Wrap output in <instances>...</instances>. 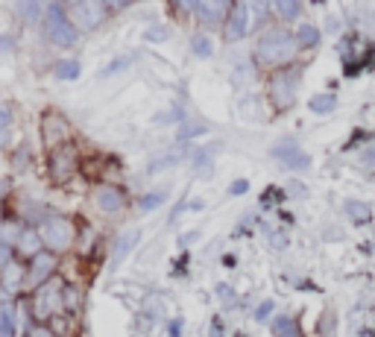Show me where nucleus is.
Masks as SVG:
<instances>
[{
  "label": "nucleus",
  "instance_id": "1",
  "mask_svg": "<svg viewBox=\"0 0 375 337\" xmlns=\"http://www.w3.org/2000/svg\"><path fill=\"white\" fill-rule=\"evenodd\" d=\"M299 56V42H296V33H291L282 24L276 27H264L261 35L255 39V62L267 71H279L293 65Z\"/></svg>",
  "mask_w": 375,
  "mask_h": 337
},
{
  "label": "nucleus",
  "instance_id": "2",
  "mask_svg": "<svg viewBox=\"0 0 375 337\" xmlns=\"http://www.w3.org/2000/svg\"><path fill=\"white\" fill-rule=\"evenodd\" d=\"M42 30H44V39L56 47H73L80 42V30L73 27V21L68 15V6L62 3V0L47 3V12L42 18Z\"/></svg>",
  "mask_w": 375,
  "mask_h": 337
},
{
  "label": "nucleus",
  "instance_id": "3",
  "mask_svg": "<svg viewBox=\"0 0 375 337\" xmlns=\"http://www.w3.org/2000/svg\"><path fill=\"white\" fill-rule=\"evenodd\" d=\"M299 80H302V68H279L270 71L267 77V100L276 111H287L296 103V91H299Z\"/></svg>",
  "mask_w": 375,
  "mask_h": 337
},
{
  "label": "nucleus",
  "instance_id": "4",
  "mask_svg": "<svg viewBox=\"0 0 375 337\" xmlns=\"http://www.w3.org/2000/svg\"><path fill=\"white\" fill-rule=\"evenodd\" d=\"M39 235L44 246L50 249V253H68V249H73V244H77V223H73L71 217L65 215H47L42 223H39Z\"/></svg>",
  "mask_w": 375,
  "mask_h": 337
},
{
  "label": "nucleus",
  "instance_id": "5",
  "mask_svg": "<svg viewBox=\"0 0 375 337\" xmlns=\"http://www.w3.org/2000/svg\"><path fill=\"white\" fill-rule=\"evenodd\" d=\"M62 291H65V284H62L59 279L42 284L39 291H33V322H47L50 317H56L59 311H65V296H62Z\"/></svg>",
  "mask_w": 375,
  "mask_h": 337
},
{
  "label": "nucleus",
  "instance_id": "6",
  "mask_svg": "<svg viewBox=\"0 0 375 337\" xmlns=\"http://www.w3.org/2000/svg\"><path fill=\"white\" fill-rule=\"evenodd\" d=\"M80 167V147L77 144H59L56 149H50L47 156V173H50V182L56 185H65L71 182V176L77 173Z\"/></svg>",
  "mask_w": 375,
  "mask_h": 337
},
{
  "label": "nucleus",
  "instance_id": "7",
  "mask_svg": "<svg viewBox=\"0 0 375 337\" xmlns=\"http://www.w3.org/2000/svg\"><path fill=\"white\" fill-rule=\"evenodd\" d=\"M91 206L97 215H103V217H120L129 206V197L115 182H100L91 191Z\"/></svg>",
  "mask_w": 375,
  "mask_h": 337
},
{
  "label": "nucleus",
  "instance_id": "8",
  "mask_svg": "<svg viewBox=\"0 0 375 337\" xmlns=\"http://www.w3.org/2000/svg\"><path fill=\"white\" fill-rule=\"evenodd\" d=\"M68 15H71L73 27H77L80 33H91L106 21L109 6L103 3V0H80V3L68 6Z\"/></svg>",
  "mask_w": 375,
  "mask_h": 337
},
{
  "label": "nucleus",
  "instance_id": "9",
  "mask_svg": "<svg viewBox=\"0 0 375 337\" xmlns=\"http://www.w3.org/2000/svg\"><path fill=\"white\" fill-rule=\"evenodd\" d=\"M39 129H42V141L47 149H56L59 144H68V138H71V123L65 115H59L56 109L44 111L39 120Z\"/></svg>",
  "mask_w": 375,
  "mask_h": 337
},
{
  "label": "nucleus",
  "instance_id": "10",
  "mask_svg": "<svg viewBox=\"0 0 375 337\" xmlns=\"http://www.w3.org/2000/svg\"><path fill=\"white\" fill-rule=\"evenodd\" d=\"M56 270H59V255L44 249L35 258H30V267H27V291H39L42 284L53 282L56 279Z\"/></svg>",
  "mask_w": 375,
  "mask_h": 337
},
{
  "label": "nucleus",
  "instance_id": "11",
  "mask_svg": "<svg viewBox=\"0 0 375 337\" xmlns=\"http://www.w3.org/2000/svg\"><path fill=\"white\" fill-rule=\"evenodd\" d=\"M270 156L276 158L282 167H287V170H308L311 167V156L296 141H291V138L273 144L270 147Z\"/></svg>",
  "mask_w": 375,
  "mask_h": 337
},
{
  "label": "nucleus",
  "instance_id": "12",
  "mask_svg": "<svg viewBox=\"0 0 375 337\" xmlns=\"http://www.w3.org/2000/svg\"><path fill=\"white\" fill-rule=\"evenodd\" d=\"M232 9H235V0H196L194 15L203 27H223L226 18L232 15Z\"/></svg>",
  "mask_w": 375,
  "mask_h": 337
},
{
  "label": "nucleus",
  "instance_id": "13",
  "mask_svg": "<svg viewBox=\"0 0 375 337\" xmlns=\"http://www.w3.org/2000/svg\"><path fill=\"white\" fill-rule=\"evenodd\" d=\"M253 24H255V15L249 12L244 3H237L232 9V15L223 24V39L226 42H244L249 33H253Z\"/></svg>",
  "mask_w": 375,
  "mask_h": 337
},
{
  "label": "nucleus",
  "instance_id": "14",
  "mask_svg": "<svg viewBox=\"0 0 375 337\" xmlns=\"http://www.w3.org/2000/svg\"><path fill=\"white\" fill-rule=\"evenodd\" d=\"M0 291H6V296L27 291V267H21L18 261H12L9 267H3V273H0Z\"/></svg>",
  "mask_w": 375,
  "mask_h": 337
},
{
  "label": "nucleus",
  "instance_id": "15",
  "mask_svg": "<svg viewBox=\"0 0 375 337\" xmlns=\"http://www.w3.org/2000/svg\"><path fill=\"white\" fill-rule=\"evenodd\" d=\"M44 241H42V235H39V229H35V226H27V229H24L21 232V238H18V244H15V253L21 255V258H35V255H39V253H44Z\"/></svg>",
  "mask_w": 375,
  "mask_h": 337
},
{
  "label": "nucleus",
  "instance_id": "16",
  "mask_svg": "<svg viewBox=\"0 0 375 337\" xmlns=\"http://www.w3.org/2000/svg\"><path fill=\"white\" fill-rule=\"evenodd\" d=\"M0 337H18V305H15V299H0Z\"/></svg>",
  "mask_w": 375,
  "mask_h": 337
},
{
  "label": "nucleus",
  "instance_id": "17",
  "mask_svg": "<svg viewBox=\"0 0 375 337\" xmlns=\"http://www.w3.org/2000/svg\"><path fill=\"white\" fill-rule=\"evenodd\" d=\"M15 9H18V15L27 21V24L42 21L44 12H47V6L42 3V0H15Z\"/></svg>",
  "mask_w": 375,
  "mask_h": 337
},
{
  "label": "nucleus",
  "instance_id": "18",
  "mask_svg": "<svg viewBox=\"0 0 375 337\" xmlns=\"http://www.w3.org/2000/svg\"><path fill=\"white\" fill-rule=\"evenodd\" d=\"M270 334H273V337H302V334H299L296 320H293V317H287V314L270 320Z\"/></svg>",
  "mask_w": 375,
  "mask_h": 337
},
{
  "label": "nucleus",
  "instance_id": "19",
  "mask_svg": "<svg viewBox=\"0 0 375 337\" xmlns=\"http://www.w3.org/2000/svg\"><path fill=\"white\" fill-rule=\"evenodd\" d=\"M320 30L314 27V24H299L296 27V42H299V50H314L320 47Z\"/></svg>",
  "mask_w": 375,
  "mask_h": 337
},
{
  "label": "nucleus",
  "instance_id": "20",
  "mask_svg": "<svg viewBox=\"0 0 375 337\" xmlns=\"http://www.w3.org/2000/svg\"><path fill=\"white\" fill-rule=\"evenodd\" d=\"M185 161V149L179 147V149H170V153H165L161 158H153L147 165V173H158V170H167V167H173V165H182Z\"/></svg>",
  "mask_w": 375,
  "mask_h": 337
},
{
  "label": "nucleus",
  "instance_id": "21",
  "mask_svg": "<svg viewBox=\"0 0 375 337\" xmlns=\"http://www.w3.org/2000/svg\"><path fill=\"white\" fill-rule=\"evenodd\" d=\"M138 238H141V232H138V229H132V232H123V235H120V241L115 244V264H120V261L132 253V246L138 244Z\"/></svg>",
  "mask_w": 375,
  "mask_h": 337
},
{
  "label": "nucleus",
  "instance_id": "22",
  "mask_svg": "<svg viewBox=\"0 0 375 337\" xmlns=\"http://www.w3.org/2000/svg\"><path fill=\"white\" fill-rule=\"evenodd\" d=\"M24 229H27V223H21V220H9V223H0V244H9V246H15Z\"/></svg>",
  "mask_w": 375,
  "mask_h": 337
},
{
  "label": "nucleus",
  "instance_id": "23",
  "mask_svg": "<svg viewBox=\"0 0 375 337\" xmlns=\"http://www.w3.org/2000/svg\"><path fill=\"white\" fill-rule=\"evenodd\" d=\"M273 6H276L282 21H296L302 15V0H273Z\"/></svg>",
  "mask_w": 375,
  "mask_h": 337
},
{
  "label": "nucleus",
  "instance_id": "24",
  "mask_svg": "<svg viewBox=\"0 0 375 337\" xmlns=\"http://www.w3.org/2000/svg\"><path fill=\"white\" fill-rule=\"evenodd\" d=\"M308 109L314 111V115H331V111L337 109V97L334 94H314Z\"/></svg>",
  "mask_w": 375,
  "mask_h": 337
},
{
  "label": "nucleus",
  "instance_id": "25",
  "mask_svg": "<svg viewBox=\"0 0 375 337\" xmlns=\"http://www.w3.org/2000/svg\"><path fill=\"white\" fill-rule=\"evenodd\" d=\"M53 77L56 80H77L80 77V62L77 59H59L56 68H53Z\"/></svg>",
  "mask_w": 375,
  "mask_h": 337
},
{
  "label": "nucleus",
  "instance_id": "26",
  "mask_svg": "<svg viewBox=\"0 0 375 337\" xmlns=\"http://www.w3.org/2000/svg\"><path fill=\"white\" fill-rule=\"evenodd\" d=\"M167 203V191L165 188H158V191H147L141 199H138V208L141 211H156Z\"/></svg>",
  "mask_w": 375,
  "mask_h": 337
},
{
  "label": "nucleus",
  "instance_id": "27",
  "mask_svg": "<svg viewBox=\"0 0 375 337\" xmlns=\"http://www.w3.org/2000/svg\"><path fill=\"white\" fill-rule=\"evenodd\" d=\"M191 50H194V56L208 59L211 53H214V44H211V39H208L205 33H194V39H191Z\"/></svg>",
  "mask_w": 375,
  "mask_h": 337
},
{
  "label": "nucleus",
  "instance_id": "28",
  "mask_svg": "<svg viewBox=\"0 0 375 337\" xmlns=\"http://www.w3.org/2000/svg\"><path fill=\"white\" fill-rule=\"evenodd\" d=\"M205 132H208V123L205 120H191V123H182L179 132H176V138L188 141V138H196V135H205Z\"/></svg>",
  "mask_w": 375,
  "mask_h": 337
},
{
  "label": "nucleus",
  "instance_id": "29",
  "mask_svg": "<svg viewBox=\"0 0 375 337\" xmlns=\"http://www.w3.org/2000/svg\"><path fill=\"white\" fill-rule=\"evenodd\" d=\"M346 215L352 217L355 223H367V220H369V206H367V203H358V199H352V203H346Z\"/></svg>",
  "mask_w": 375,
  "mask_h": 337
},
{
  "label": "nucleus",
  "instance_id": "30",
  "mask_svg": "<svg viewBox=\"0 0 375 337\" xmlns=\"http://www.w3.org/2000/svg\"><path fill=\"white\" fill-rule=\"evenodd\" d=\"M241 3H244L249 12H253L255 18H264L267 12H270V0H241Z\"/></svg>",
  "mask_w": 375,
  "mask_h": 337
},
{
  "label": "nucleus",
  "instance_id": "31",
  "mask_svg": "<svg viewBox=\"0 0 375 337\" xmlns=\"http://www.w3.org/2000/svg\"><path fill=\"white\" fill-rule=\"evenodd\" d=\"M273 311H276V302H273V299H264V302L255 308V322H270Z\"/></svg>",
  "mask_w": 375,
  "mask_h": 337
},
{
  "label": "nucleus",
  "instance_id": "32",
  "mask_svg": "<svg viewBox=\"0 0 375 337\" xmlns=\"http://www.w3.org/2000/svg\"><path fill=\"white\" fill-rule=\"evenodd\" d=\"M24 337H56V331L47 326V322H30L27 326V334Z\"/></svg>",
  "mask_w": 375,
  "mask_h": 337
},
{
  "label": "nucleus",
  "instance_id": "33",
  "mask_svg": "<svg viewBox=\"0 0 375 337\" xmlns=\"http://www.w3.org/2000/svg\"><path fill=\"white\" fill-rule=\"evenodd\" d=\"M62 296H65V311H77V305H80V291L73 288V284H65Z\"/></svg>",
  "mask_w": 375,
  "mask_h": 337
},
{
  "label": "nucleus",
  "instance_id": "34",
  "mask_svg": "<svg viewBox=\"0 0 375 337\" xmlns=\"http://www.w3.org/2000/svg\"><path fill=\"white\" fill-rule=\"evenodd\" d=\"M129 65H132V56H120V59H115V65H109V68L100 71V77H111V73H118V71L129 68Z\"/></svg>",
  "mask_w": 375,
  "mask_h": 337
},
{
  "label": "nucleus",
  "instance_id": "35",
  "mask_svg": "<svg viewBox=\"0 0 375 337\" xmlns=\"http://www.w3.org/2000/svg\"><path fill=\"white\" fill-rule=\"evenodd\" d=\"M12 261H15V246L0 244V273H3V267H9Z\"/></svg>",
  "mask_w": 375,
  "mask_h": 337
},
{
  "label": "nucleus",
  "instance_id": "36",
  "mask_svg": "<svg viewBox=\"0 0 375 337\" xmlns=\"http://www.w3.org/2000/svg\"><path fill=\"white\" fill-rule=\"evenodd\" d=\"M246 191H249V182H246V179H235V182L229 185V194H232V197H244Z\"/></svg>",
  "mask_w": 375,
  "mask_h": 337
},
{
  "label": "nucleus",
  "instance_id": "37",
  "mask_svg": "<svg viewBox=\"0 0 375 337\" xmlns=\"http://www.w3.org/2000/svg\"><path fill=\"white\" fill-rule=\"evenodd\" d=\"M9 123H12V109L0 106V132H6V129H9Z\"/></svg>",
  "mask_w": 375,
  "mask_h": 337
},
{
  "label": "nucleus",
  "instance_id": "38",
  "mask_svg": "<svg viewBox=\"0 0 375 337\" xmlns=\"http://www.w3.org/2000/svg\"><path fill=\"white\" fill-rule=\"evenodd\" d=\"M217 293H220V299H226L229 305L235 302V293H232V288H229V284H217Z\"/></svg>",
  "mask_w": 375,
  "mask_h": 337
},
{
  "label": "nucleus",
  "instance_id": "39",
  "mask_svg": "<svg viewBox=\"0 0 375 337\" xmlns=\"http://www.w3.org/2000/svg\"><path fill=\"white\" fill-rule=\"evenodd\" d=\"M173 6H179V9H185V12H194L196 9V0H170Z\"/></svg>",
  "mask_w": 375,
  "mask_h": 337
},
{
  "label": "nucleus",
  "instance_id": "40",
  "mask_svg": "<svg viewBox=\"0 0 375 337\" xmlns=\"http://www.w3.org/2000/svg\"><path fill=\"white\" fill-rule=\"evenodd\" d=\"M167 334L170 337H182V320H173L170 326H167Z\"/></svg>",
  "mask_w": 375,
  "mask_h": 337
},
{
  "label": "nucleus",
  "instance_id": "41",
  "mask_svg": "<svg viewBox=\"0 0 375 337\" xmlns=\"http://www.w3.org/2000/svg\"><path fill=\"white\" fill-rule=\"evenodd\" d=\"M165 35H167V30H149L147 39H149V42H165Z\"/></svg>",
  "mask_w": 375,
  "mask_h": 337
},
{
  "label": "nucleus",
  "instance_id": "42",
  "mask_svg": "<svg viewBox=\"0 0 375 337\" xmlns=\"http://www.w3.org/2000/svg\"><path fill=\"white\" fill-rule=\"evenodd\" d=\"M9 47H15V39H12V35H0V53Z\"/></svg>",
  "mask_w": 375,
  "mask_h": 337
},
{
  "label": "nucleus",
  "instance_id": "43",
  "mask_svg": "<svg viewBox=\"0 0 375 337\" xmlns=\"http://www.w3.org/2000/svg\"><path fill=\"white\" fill-rule=\"evenodd\" d=\"M103 3H106L109 9H123L127 3H132V0H103Z\"/></svg>",
  "mask_w": 375,
  "mask_h": 337
}]
</instances>
